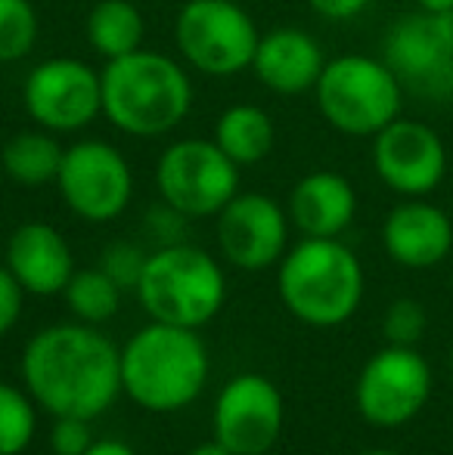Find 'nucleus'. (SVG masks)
I'll return each instance as SVG.
<instances>
[{
	"instance_id": "nucleus-1",
	"label": "nucleus",
	"mask_w": 453,
	"mask_h": 455,
	"mask_svg": "<svg viewBox=\"0 0 453 455\" xmlns=\"http://www.w3.org/2000/svg\"><path fill=\"white\" fill-rule=\"evenodd\" d=\"M22 384L53 419L93 421L121 396V350L97 325H47L22 350Z\"/></svg>"
},
{
	"instance_id": "nucleus-2",
	"label": "nucleus",
	"mask_w": 453,
	"mask_h": 455,
	"mask_svg": "<svg viewBox=\"0 0 453 455\" xmlns=\"http://www.w3.org/2000/svg\"><path fill=\"white\" fill-rule=\"evenodd\" d=\"M212 356L196 329L156 323L137 329L121 347V394L146 412H181L199 400Z\"/></svg>"
},
{
	"instance_id": "nucleus-3",
	"label": "nucleus",
	"mask_w": 453,
	"mask_h": 455,
	"mask_svg": "<svg viewBox=\"0 0 453 455\" xmlns=\"http://www.w3.org/2000/svg\"><path fill=\"white\" fill-rule=\"evenodd\" d=\"M103 115L127 137H162L174 131L193 106V81L177 60L137 50L109 60L100 72Z\"/></svg>"
},
{
	"instance_id": "nucleus-4",
	"label": "nucleus",
	"mask_w": 453,
	"mask_h": 455,
	"mask_svg": "<svg viewBox=\"0 0 453 455\" xmlns=\"http://www.w3.org/2000/svg\"><path fill=\"white\" fill-rule=\"evenodd\" d=\"M363 267L339 239H308L277 264V291L283 307L311 329L348 323L363 300Z\"/></svg>"
},
{
	"instance_id": "nucleus-5",
	"label": "nucleus",
	"mask_w": 453,
	"mask_h": 455,
	"mask_svg": "<svg viewBox=\"0 0 453 455\" xmlns=\"http://www.w3.org/2000/svg\"><path fill=\"white\" fill-rule=\"evenodd\" d=\"M133 294L156 323L199 331L224 310L227 275L218 258L206 248L177 242V245L156 248L146 258Z\"/></svg>"
},
{
	"instance_id": "nucleus-6",
	"label": "nucleus",
	"mask_w": 453,
	"mask_h": 455,
	"mask_svg": "<svg viewBox=\"0 0 453 455\" xmlns=\"http://www.w3.org/2000/svg\"><path fill=\"white\" fill-rule=\"evenodd\" d=\"M317 108L344 137H376L382 127L400 118L404 84L385 66V60L363 53H344L327 60L314 87Z\"/></svg>"
},
{
	"instance_id": "nucleus-7",
	"label": "nucleus",
	"mask_w": 453,
	"mask_h": 455,
	"mask_svg": "<svg viewBox=\"0 0 453 455\" xmlns=\"http://www.w3.org/2000/svg\"><path fill=\"white\" fill-rule=\"evenodd\" d=\"M258 25L233 0H190L177 12L174 41L181 56L202 75L230 78L252 68Z\"/></svg>"
},
{
	"instance_id": "nucleus-8",
	"label": "nucleus",
	"mask_w": 453,
	"mask_h": 455,
	"mask_svg": "<svg viewBox=\"0 0 453 455\" xmlns=\"http://www.w3.org/2000/svg\"><path fill=\"white\" fill-rule=\"evenodd\" d=\"M156 186L162 202L190 220L218 217L239 192V164L214 140H177L158 156Z\"/></svg>"
},
{
	"instance_id": "nucleus-9",
	"label": "nucleus",
	"mask_w": 453,
	"mask_h": 455,
	"mask_svg": "<svg viewBox=\"0 0 453 455\" xmlns=\"http://www.w3.org/2000/svg\"><path fill=\"white\" fill-rule=\"evenodd\" d=\"M432 396V365L417 347L376 350L354 384V406L373 427H400L425 409Z\"/></svg>"
},
{
	"instance_id": "nucleus-10",
	"label": "nucleus",
	"mask_w": 453,
	"mask_h": 455,
	"mask_svg": "<svg viewBox=\"0 0 453 455\" xmlns=\"http://www.w3.org/2000/svg\"><path fill=\"white\" fill-rule=\"evenodd\" d=\"M56 189L75 217L87 223H109L131 204L133 174L127 158L112 143L78 140L62 152Z\"/></svg>"
},
{
	"instance_id": "nucleus-11",
	"label": "nucleus",
	"mask_w": 453,
	"mask_h": 455,
	"mask_svg": "<svg viewBox=\"0 0 453 455\" xmlns=\"http://www.w3.org/2000/svg\"><path fill=\"white\" fill-rule=\"evenodd\" d=\"M382 60L404 91L425 100H448L453 72V10H419L400 16L382 41Z\"/></svg>"
},
{
	"instance_id": "nucleus-12",
	"label": "nucleus",
	"mask_w": 453,
	"mask_h": 455,
	"mask_svg": "<svg viewBox=\"0 0 453 455\" xmlns=\"http://www.w3.org/2000/svg\"><path fill=\"white\" fill-rule=\"evenodd\" d=\"M22 102L37 127L50 133H75L103 115V81L87 62L53 56L28 72Z\"/></svg>"
},
{
	"instance_id": "nucleus-13",
	"label": "nucleus",
	"mask_w": 453,
	"mask_h": 455,
	"mask_svg": "<svg viewBox=\"0 0 453 455\" xmlns=\"http://www.w3.org/2000/svg\"><path fill=\"white\" fill-rule=\"evenodd\" d=\"M286 403L261 371H239L221 387L212 412V437L233 455H264L283 434Z\"/></svg>"
},
{
	"instance_id": "nucleus-14",
	"label": "nucleus",
	"mask_w": 453,
	"mask_h": 455,
	"mask_svg": "<svg viewBox=\"0 0 453 455\" xmlns=\"http://www.w3.org/2000/svg\"><path fill=\"white\" fill-rule=\"evenodd\" d=\"M289 211L264 192H236L218 214V248L246 273L271 270L289 251Z\"/></svg>"
},
{
	"instance_id": "nucleus-15",
	"label": "nucleus",
	"mask_w": 453,
	"mask_h": 455,
	"mask_svg": "<svg viewBox=\"0 0 453 455\" xmlns=\"http://www.w3.org/2000/svg\"><path fill=\"white\" fill-rule=\"evenodd\" d=\"M376 177L404 198H425L448 177V146L429 124L394 118L373 137Z\"/></svg>"
},
{
	"instance_id": "nucleus-16",
	"label": "nucleus",
	"mask_w": 453,
	"mask_h": 455,
	"mask_svg": "<svg viewBox=\"0 0 453 455\" xmlns=\"http://www.w3.org/2000/svg\"><path fill=\"white\" fill-rule=\"evenodd\" d=\"M382 245L394 264L407 270H432L453 251V220L425 198H407L388 211Z\"/></svg>"
},
{
	"instance_id": "nucleus-17",
	"label": "nucleus",
	"mask_w": 453,
	"mask_h": 455,
	"mask_svg": "<svg viewBox=\"0 0 453 455\" xmlns=\"http://www.w3.org/2000/svg\"><path fill=\"white\" fill-rule=\"evenodd\" d=\"M4 264L19 279L25 294L37 298L62 294V288L75 275L72 245L60 229L41 220H28L12 229L4 248Z\"/></svg>"
},
{
	"instance_id": "nucleus-18",
	"label": "nucleus",
	"mask_w": 453,
	"mask_h": 455,
	"mask_svg": "<svg viewBox=\"0 0 453 455\" xmlns=\"http://www.w3.org/2000/svg\"><path fill=\"white\" fill-rule=\"evenodd\" d=\"M323 68H327L323 47L308 31L273 28L271 35L258 37L252 72L258 75V81L267 91L283 96L308 93L317 87Z\"/></svg>"
},
{
	"instance_id": "nucleus-19",
	"label": "nucleus",
	"mask_w": 453,
	"mask_h": 455,
	"mask_svg": "<svg viewBox=\"0 0 453 455\" xmlns=\"http://www.w3.org/2000/svg\"><path fill=\"white\" fill-rule=\"evenodd\" d=\"M289 220L308 239H339L357 214V192L336 171L304 174L289 192Z\"/></svg>"
},
{
	"instance_id": "nucleus-20",
	"label": "nucleus",
	"mask_w": 453,
	"mask_h": 455,
	"mask_svg": "<svg viewBox=\"0 0 453 455\" xmlns=\"http://www.w3.org/2000/svg\"><path fill=\"white\" fill-rule=\"evenodd\" d=\"M212 140L239 168H248V164H258L271 156L277 127H273L271 112H264L261 106L239 102V106H230L227 112H221Z\"/></svg>"
},
{
	"instance_id": "nucleus-21",
	"label": "nucleus",
	"mask_w": 453,
	"mask_h": 455,
	"mask_svg": "<svg viewBox=\"0 0 453 455\" xmlns=\"http://www.w3.org/2000/svg\"><path fill=\"white\" fill-rule=\"evenodd\" d=\"M85 35L87 44L106 62L121 60V56L143 50V37H146L143 12H140V6L133 0H100L87 12Z\"/></svg>"
},
{
	"instance_id": "nucleus-22",
	"label": "nucleus",
	"mask_w": 453,
	"mask_h": 455,
	"mask_svg": "<svg viewBox=\"0 0 453 455\" xmlns=\"http://www.w3.org/2000/svg\"><path fill=\"white\" fill-rule=\"evenodd\" d=\"M62 152L66 149L56 143L50 131H22L6 140L4 152H0V164L12 183L35 189V186L56 183Z\"/></svg>"
},
{
	"instance_id": "nucleus-23",
	"label": "nucleus",
	"mask_w": 453,
	"mask_h": 455,
	"mask_svg": "<svg viewBox=\"0 0 453 455\" xmlns=\"http://www.w3.org/2000/svg\"><path fill=\"white\" fill-rule=\"evenodd\" d=\"M121 288L106 275L100 267L91 270H75L69 279V285L62 288V298H66L69 310L78 323L87 325H103L118 313L121 307Z\"/></svg>"
},
{
	"instance_id": "nucleus-24",
	"label": "nucleus",
	"mask_w": 453,
	"mask_h": 455,
	"mask_svg": "<svg viewBox=\"0 0 453 455\" xmlns=\"http://www.w3.org/2000/svg\"><path fill=\"white\" fill-rule=\"evenodd\" d=\"M37 403L28 390L0 381V455H22L37 434Z\"/></svg>"
},
{
	"instance_id": "nucleus-25",
	"label": "nucleus",
	"mask_w": 453,
	"mask_h": 455,
	"mask_svg": "<svg viewBox=\"0 0 453 455\" xmlns=\"http://www.w3.org/2000/svg\"><path fill=\"white\" fill-rule=\"evenodd\" d=\"M37 44V12L31 0H0V62L28 56Z\"/></svg>"
},
{
	"instance_id": "nucleus-26",
	"label": "nucleus",
	"mask_w": 453,
	"mask_h": 455,
	"mask_svg": "<svg viewBox=\"0 0 453 455\" xmlns=\"http://www.w3.org/2000/svg\"><path fill=\"white\" fill-rule=\"evenodd\" d=\"M425 325H429L425 307L413 298H400L385 310L382 335L388 344H398V347H417L425 335Z\"/></svg>"
},
{
	"instance_id": "nucleus-27",
	"label": "nucleus",
	"mask_w": 453,
	"mask_h": 455,
	"mask_svg": "<svg viewBox=\"0 0 453 455\" xmlns=\"http://www.w3.org/2000/svg\"><path fill=\"white\" fill-rule=\"evenodd\" d=\"M146 258L150 254L140 245H133V242H112V245H106L103 258H100V270L109 275L121 291H133L140 275H143Z\"/></svg>"
},
{
	"instance_id": "nucleus-28",
	"label": "nucleus",
	"mask_w": 453,
	"mask_h": 455,
	"mask_svg": "<svg viewBox=\"0 0 453 455\" xmlns=\"http://www.w3.org/2000/svg\"><path fill=\"white\" fill-rule=\"evenodd\" d=\"M93 446L91 419H75V415H56L50 427V450L53 455H85Z\"/></svg>"
},
{
	"instance_id": "nucleus-29",
	"label": "nucleus",
	"mask_w": 453,
	"mask_h": 455,
	"mask_svg": "<svg viewBox=\"0 0 453 455\" xmlns=\"http://www.w3.org/2000/svg\"><path fill=\"white\" fill-rule=\"evenodd\" d=\"M187 214H181L177 208H171V204H158V208L150 211V217H146V227H150L152 239L158 242V248L162 245H177V242H183V233H187Z\"/></svg>"
},
{
	"instance_id": "nucleus-30",
	"label": "nucleus",
	"mask_w": 453,
	"mask_h": 455,
	"mask_svg": "<svg viewBox=\"0 0 453 455\" xmlns=\"http://www.w3.org/2000/svg\"><path fill=\"white\" fill-rule=\"evenodd\" d=\"M25 307V288L19 285V279L6 270V264H0V338L10 335L16 329L19 316Z\"/></svg>"
},
{
	"instance_id": "nucleus-31",
	"label": "nucleus",
	"mask_w": 453,
	"mask_h": 455,
	"mask_svg": "<svg viewBox=\"0 0 453 455\" xmlns=\"http://www.w3.org/2000/svg\"><path fill=\"white\" fill-rule=\"evenodd\" d=\"M308 4L317 16L329 19V22H348L367 10L369 0H308Z\"/></svg>"
},
{
	"instance_id": "nucleus-32",
	"label": "nucleus",
	"mask_w": 453,
	"mask_h": 455,
	"mask_svg": "<svg viewBox=\"0 0 453 455\" xmlns=\"http://www.w3.org/2000/svg\"><path fill=\"white\" fill-rule=\"evenodd\" d=\"M85 455H137V452L125 440H93V446Z\"/></svg>"
},
{
	"instance_id": "nucleus-33",
	"label": "nucleus",
	"mask_w": 453,
	"mask_h": 455,
	"mask_svg": "<svg viewBox=\"0 0 453 455\" xmlns=\"http://www.w3.org/2000/svg\"><path fill=\"white\" fill-rule=\"evenodd\" d=\"M190 455H233L227 450L224 443H218V440H206V443H199V446H193V450H190Z\"/></svg>"
},
{
	"instance_id": "nucleus-34",
	"label": "nucleus",
	"mask_w": 453,
	"mask_h": 455,
	"mask_svg": "<svg viewBox=\"0 0 453 455\" xmlns=\"http://www.w3.org/2000/svg\"><path fill=\"white\" fill-rule=\"evenodd\" d=\"M419 10H429V12H450L453 10V0H417Z\"/></svg>"
},
{
	"instance_id": "nucleus-35",
	"label": "nucleus",
	"mask_w": 453,
	"mask_h": 455,
	"mask_svg": "<svg viewBox=\"0 0 453 455\" xmlns=\"http://www.w3.org/2000/svg\"><path fill=\"white\" fill-rule=\"evenodd\" d=\"M360 455H400V452H394V450H382V446H376V450H363Z\"/></svg>"
},
{
	"instance_id": "nucleus-36",
	"label": "nucleus",
	"mask_w": 453,
	"mask_h": 455,
	"mask_svg": "<svg viewBox=\"0 0 453 455\" xmlns=\"http://www.w3.org/2000/svg\"><path fill=\"white\" fill-rule=\"evenodd\" d=\"M448 100L453 102V72H450V81H448Z\"/></svg>"
},
{
	"instance_id": "nucleus-37",
	"label": "nucleus",
	"mask_w": 453,
	"mask_h": 455,
	"mask_svg": "<svg viewBox=\"0 0 453 455\" xmlns=\"http://www.w3.org/2000/svg\"><path fill=\"white\" fill-rule=\"evenodd\" d=\"M450 371H453V347H450Z\"/></svg>"
},
{
	"instance_id": "nucleus-38",
	"label": "nucleus",
	"mask_w": 453,
	"mask_h": 455,
	"mask_svg": "<svg viewBox=\"0 0 453 455\" xmlns=\"http://www.w3.org/2000/svg\"><path fill=\"white\" fill-rule=\"evenodd\" d=\"M233 4H246V0H233Z\"/></svg>"
},
{
	"instance_id": "nucleus-39",
	"label": "nucleus",
	"mask_w": 453,
	"mask_h": 455,
	"mask_svg": "<svg viewBox=\"0 0 453 455\" xmlns=\"http://www.w3.org/2000/svg\"><path fill=\"white\" fill-rule=\"evenodd\" d=\"M0 248H4V239H0Z\"/></svg>"
}]
</instances>
